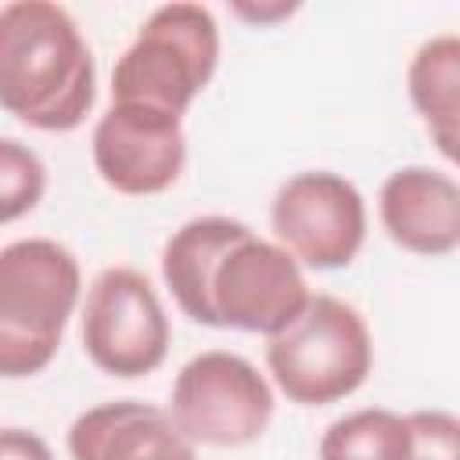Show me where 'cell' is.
Returning <instances> with one entry per match:
<instances>
[{
  "label": "cell",
  "mask_w": 460,
  "mask_h": 460,
  "mask_svg": "<svg viewBox=\"0 0 460 460\" xmlns=\"http://www.w3.org/2000/svg\"><path fill=\"white\" fill-rule=\"evenodd\" d=\"M162 280L183 316L248 334L284 331L309 302L302 266L234 216H194L162 248Z\"/></svg>",
  "instance_id": "6da1fadb"
},
{
  "label": "cell",
  "mask_w": 460,
  "mask_h": 460,
  "mask_svg": "<svg viewBox=\"0 0 460 460\" xmlns=\"http://www.w3.org/2000/svg\"><path fill=\"white\" fill-rule=\"evenodd\" d=\"M97 97L93 50L54 0L0 7V108L43 133L83 126Z\"/></svg>",
  "instance_id": "7a4b0ae2"
},
{
  "label": "cell",
  "mask_w": 460,
  "mask_h": 460,
  "mask_svg": "<svg viewBox=\"0 0 460 460\" xmlns=\"http://www.w3.org/2000/svg\"><path fill=\"white\" fill-rule=\"evenodd\" d=\"M79 259L50 237L0 248V377H32L61 349L79 305Z\"/></svg>",
  "instance_id": "3957f363"
},
{
  "label": "cell",
  "mask_w": 460,
  "mask_h": 460,
  "mask_svg": "<svg viewBox=\"0 0 460 460\" xmlns=\"http://www.w3.org/2000/svg\"><path fill=\"white\" fill-rule=\"evenodd\" d=\"M370 367V327L356 305L334 295H309L305 309L266 338V370L298 406H327L352 395Z\"/></svg>",
  "instance_id": "277c9868"
},
{
  "label": "cell",
  "mask_w": 460,
  "mask_h": 460,
  "mask_svg": "<svg viewBox=\"0 0 460 460\" xmlns=\"http://www.w3.org/2000/svg\"><path fill=\"white\" fill-rule=\"evenodd\" d=\"M219 65V25L205 4L155 7L111 68V101L183 115Z\"/></svg>",
  "instance_id": "5b68a950"
},
{
  "label": "cell",
  "mask_w": 460,
  "mask_h": 460,
  "mask_svg": "<svg viewBox=\"0 0 460 460\" xmlns=\"http://www.w3.org/2000/svg\"><path fill=\"white\" fill-rule=\"evenodd\" d=\"M169 417L194 446L237 449L270 428L273 388L252 359L208 349L180 367L169 395Z\"/></svg>",
  "instance_id": "8992f818"
},
{
  "label": "cell",
  "mask_w": 460,
  "mask_h": 460,
  "mask_svg": "<svg viewBox=\"0 0 460 460\" xmlns=\"http://www.w3.org/2000/svg\"><path fill=\"white\" fill-rule=\"evenodd\" d=\"M79 334L93 367L111 377H144L169 352L165 305L133 266H108L90 280Z\"/></svg>",
  "instance_id": "52a82bcc"
},
{
  "label": "cell",
  "mask_w": 460,
  "mask_h": 460,
  "mask_svg": "<svg viewBox=\"0 0 460 460\" xmlns=\"http://www.w3.org/2000/svg\"><path fill=\"white\" fill-rule=\"evenodd\" d=\"M273 241L309 270L349 266L367 241V201L352 180L331 169L288 176L270 201Z\"/></svg>",
  "instance_id": "ba28073f"
},
{
  "label": "cell",
  "mask_w": 460,
  "mask_h": 460,
  "mask_svg": "<svg viewBox=\"0 0 460 460\" xmlns=\"http://www.w3.org/2000/svg\"><path fill=\"white\" fill-rule=\"evenodd\" d=\"M97 176L129 198L162 194L172 187L187 162L183 115L140 104L111 101L90 137Z\"/></svg>",
  "instance_id": "9c48e42d"
},
{
  "label": "cell",
  "mask_w": 460,
  "mask_h": 460,
  "mask_svg": "<svg viewBox=\"0 0 460 460\" xmlns=\"http://www.w3.org/2000/svg\"><path fill=\"white\" fill-rule=\"evenodd\" d=\"M72 460H198L169 410L144 399H111L83 410L68 428Z\"/></svg>",
  "instance_id": "30bf717a"
},
{
  "label": "cell",
  "mask_w": 460,
  "mask_h": 460,
  "mask_svg": "<svg viewBox=\"0 0 460 460\" xmlns=\"http://www.w3.org/2000/svg\"><path fill=\"white\" fill-rule=\"evenodd\" d=\"M385 234L413 255H449L460 244V187L431 165L395 169L377 194Z\"/></svg>",
  "instance_id": "8fae6325"
},
{
  "label": "cell",
  "mask_w": 460,
  "mask_h": 460,
  "mask_svg": "<svg viewBox=\"0 0 460 460\" xmlns=\"http://www.w3.org/2000/svg\"><path fill=\"white\" fill-rule=\"evenodd\" d=\"M406 90L435 147L453 162L456 140H460V40L456 32L428 36L413 50L406 65Z\"/></svg>",
  "instance_id": "7c38bea8"
},
{
  "label": "cell",
  "mask_w": 460,
  "mask_h": 460,
  "mask_svg": "<svg viewBox=\"0 0 460 460\" xmlns=\"http://www.w3.org/2000/svg\"><path fill=\"white\" fill-rule=\"evenodd\" d=\"M316 456L320 460H410L406 417L385 406L352 410L323 428Z\"/></svg>",
  "instance_id": "4fadbf2b"
},
{
  "label": "cell",
  "mask_w": 460,
  "mask_h": 460,
  "mask_svg": "<svg viewBox=\"0 0 460 460\" xmlns=\"http://www.w3.org/2000/svg\"><path fill=\"white\" fill-rule=\"evenodd\" d=\"M47 190V165L43 158L14 140L0 137V223H14L29 216Z\"/></svg>",
  "instance_id": "5bb4252c"
},
{
  "label": "cell",
  "mask_w": 460,
  "mask_h": 460,
  "mask_svg": "<svg viewBox=\"0 0 460 460\" xmlns=\"http://www.w3.org/2000/svg\"><path fill=\"white\" fill-rule=\"evenodd\" d=\"M410 460H460V420L449 410L406 413Z\"/></svg>",
  "instance_id": "9a60e30c"
},
{
  "label": "cell",
  "mask_w": 460,
  "mask_h": 460,
  "mask_svg": "<svg viewBox=\"0 0 460 460\" xmlns=\"http://www.w3.org/2000/svg\"><path fill=\"white\" fill-rule=\"evenodd\" d=\"M0 460H54L50 446L29 428H0Z\"/></svg>",
  "instance_id": "2e32d148"
},
{
  "label": "cell",
  "mask_w": 460,
  "mask_h": 460,
  "mask_svg": "<svg viewBox=\"0 0 460 460\" xmlns=\"http://www.w3.org/2000/svg\"><path fill=\"white\" fill-rule=\"evenodd\" d=\"M295 7H298V4H284V0H277V4H234V11H237L241 18L259 22V25L277 22V18H288Z\"/></svg>",
  "instance_id": "e0dca14e"
}]
</instances>
